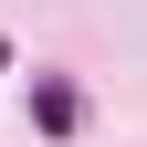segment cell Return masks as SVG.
Here are the masks:
<instances>
[{"instance_id": "7a4b0ae2", "label": "cell", "mask_w": 147, "mask_h": 147, "mask_svg": "<svg viewBox=\"0 0 147 147\" xmlns=\"http://www.w3.org/2000/svg\"><path fill=\"white\" fill-rule=\"evenodd\" d=\"M0 74H11V42H0Z\"/></svg>"}, {"instance_id": "6da1fadb", "label": "cell", "mask_w": 147, "mask_h": 147, "mask_svg": "<svg viewBox=\"0 0 147 147\" xmlns=\"http://www.w3.org/2000/svg\"><path fill=\"white\" fill-rule=\"evenodd\" d=\"M32 126H42V137H74V126H84V95H74V84H32Z\"/></svg>"}]
</instances>
